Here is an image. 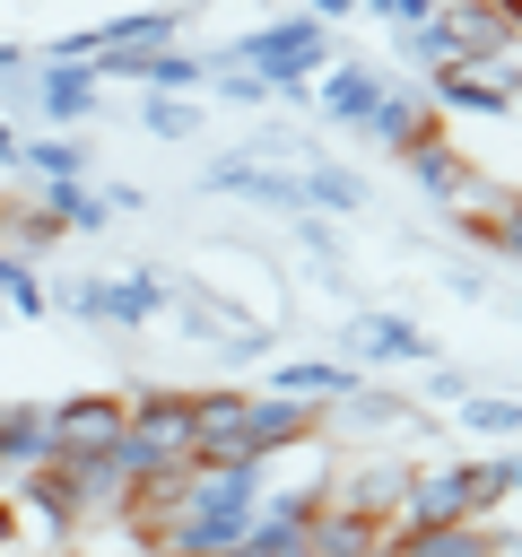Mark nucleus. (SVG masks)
<instances>
[{
  "mask_svg": "<svg viewBox=\"0 0 522 557\" xmlns=\"http://www.w3.org/2000/svg\"><path fill=\"white\" fill-rule=\"evenodd\" d=\"M348 9H357V0H313L304 17H348Z\"/></svg>",
  "mask_w": 522,
  "mask_h": 557,
  "instance_id": "nucleus-28",
  "label": "nucleus"
},
{
  "mask_svg": "<svg viewBox=\"0 0 522 557\" xmlns=\"http://www.w3.org/2000/svg\"><path fill=\"white\" fill-rule=\"evenodd\" d=\"M426 392H435V400H470V374H452V366H435V374H426Z\"/></svg>",
  "mask_w": 522,
  "mask_h": 557,
  "instance_id": "nucleus-26",
  "label": "nucleus"
},
{
  "mask_svg": "<svg viewBox=\"0 0 522 557\" xmlns=\"http://www.w3.org/2000/svg\"><path fill=\"white\" fill-rule=\"evenodd\" d=\"M0 296H9L17 313H44V287H35V270H26V252H9V244H0Z\"/></svg>",
  "mask_w": 522,
  "mask_h": 557,
  "instance_id": "nucleus-22",
  "label": "nucleus"
},
{
  "mask_svg": "<svg viewBox=\"0 0 522 557\" xmlns=\"http://www.w3.org/2000/svg\"><path fill=\"white\" fill-rule=\"evenodd\" d=\"M9 496H17V513H35V522H44V540H61V548H70V540H78V522H87V496L70 487V470H61V461L17 470V487H9Z\"/></svg>",
  "mask_w": 522,
  "mask_h": 557,
  "instance_id": "nucleus-6",
  "label": "nucleus"
},
{
  "mask_svg": "<svg viewBox=\"0 0 522 557\" xmlns=\"http://www.w3.org/2000/svg\"><path fill=\"white\" fill-rule=\"evenodd\" d=\"M148 131H157V139H183V131H191V104H174V96H148Z\"/></svg>",
  "mask_w": 522,
  "mask_h": 557,
  "instance_id": "nucleus-23",
  "label": "nucleus"
},
{
  "mask_svg": "<svg viewBox=\"0 0 522 557\" xmlns=\"http://www.w3.org/2000/svg\"><path fill=\"white\" fill-rule=\"evenodd\" d=\"M348 348H357V357H374V366H400V357H426V339H418V322H400V313H348Z\"/></svg>",
  "mask_w": 522,
  "mask_h": 557,
  "instance_id": "nucleus-12",
  "label": "nucleus"
},
{
  "mask_svg": "<svg viewBox=\"0 0 522 557\" xmlns=\"http://www.w3.org/2000/svg\"><path fill=\"white\" fill-rule=\"evenodd\" d=\"M296 191H304L313 209H357V200H365V183H357L348 165H304V174H296Z\"/></svg>",
  "mask_w": 522,
  "mask_h": 557,
  "instance_id": "nucleus-18",
  "label": "nucleus"
},
{
  "mask_svg": "<svg viewBox=\"0 0 522 557\" xmlns=\"http://www.w3.org/2000/svg\"><path fill=\"white\" fill-rule=\"evenodd\" d=\"M461 426H478V435H513V426H522V400H496V392H470V400H461Z\"/></svg>",
  "mask_w": 522,
  "mask_h": 557,
  "instance_id": "nucleus-20",
  "label": "nucleus"
},
{
  "mask_svg": "<svg viewBox=\"0 0 522 557\" xmlns=\"http://www.w3.org/2000/svg\"><path fill=\"white\" fill-rule=\"evenodd\" d=\"M374 96H383V78H374L365 61H348V70L331 61V78H322V113H331V122H348V131H357V122L374 113Z\"/></svg>",
  "mask_w": 522,
  "mask_h": 557,
  "instance_id": "nucleus-14",
  "label": "nucleus"
},
{
  "mask_svg": "<svg viewBox=\"0 0 522 557\" xmlns=\"http://www.w3.org/2000/svg\"><path fill=\"white\" fill-rule=\"evenodd\" d=\"M261 513V470H191L157 557H226Z\"/></svg>",
  "mask_w": 522,
  "mask_h": 557,
  "instance_id": "nucleus-1",
  "label": "nucleus"
},
{
  "mask_svg": "<svg viewBox=\"0 0 522 557\" xmlns=\"http://www.w3.org/2000/svg\"><path fill=\"white\" fill-rule=\"evenodd\" d=\"M496 17H505V35H522V0H496Z\"/></svg>",
  "mask_w": 522,
  "mask_h": 557,
  "instance_id": "nucleus-29",
  "label": "nucleus"
},
{
  "mask_svg": "<svg viewBox=\"0 0 522 557\" xmlns=\"http://www.w3.org/2000/svg\"><path fill=\"white\" fill-rule=\"evenodd\" d=\"M331 418H339V426H391V418H418V409H409V400H391V392H365V383H357Z\"/></svg>",
  "mask_w": 522,
  "mask_h": 557,
  "instance_id": "nucleus-19",
  "label": "nucleus"
},
{
  "mask_svg": "<svg viewBox=\"0 0 522 557\" xmlns=\"http://www.w3.org/2000/svg\"><path fill=\"white\" fill-rule=\"evenodd\" d=\"M409 174H418V191H426L435 209H452V218H470V209H496V200H505V191H496V183H487V174L444 139V122L409 148Z\"/></svg>",
  "mask_w": 522,
  "mask_h": 557,
  "instance_id": "nucleus-4",
  "label": "nucleus"
},
{
  "mask_svg": "<svg viewBox=\"0 0 522 557\" xmlns=\"http://www.w3.org/2000/svg\"><path fill=\"white\" fill-rule=\"evenodd\" d=\"M270 392H278V400H304V409H322V418H331V409L357 392V374H348V366H331V357H296V366H278V374H270Z\"/></svg>",
  "mask_w": 522,
  "mask_h": 557,
  "instance_id": "nucleus-10",
  "label": "nucleus"
},
{
  "mask_svg": "<svg viewBox=\"0 0 522 557\" xmlns=\"http://www.w3.org/2000/svg\"><path fill=\"white\" fill-rule=\"evenodd\" d=\"M17 531H26V513H17V496L0 487V557H17Z\"/></svg>",
  "mask_w": 522,
  "mask_h": 557,
  "instance_id": "nucleus-24",
  "label": "nucleus"
},
{
  "mask_svg": "<svg viewBox=\"0 0 522 557\" xmlns=\"http://www.w3.org/2000/svg\"><path fill=\"white\" fill-rule=\"evenodd\" d=\"M17 165H35L44 183H87V139H35L17 148Z\"/></svg>",
  "mask_w": 522,
  "mask_h": 557,
  "instance_id": "nucleus-17",
  "label": "nucleus"
},
{
  "mask_svg": "<svg viewBox=\"0 0 522 557\" xmlns=\"http://www.w3.org/2000/svg\"><path fill=\"white\" fill-rule=\"evenodd\" d=\"M122 418H130V400H122V392H70L61 409H44L52 461H87V453L122 444Z\"/></svg>",
  "mask_w": 522,
  "mask_h": 557,
  "instance_id": "nucleus-5",
  "label": "nucleus"
},
{
  "mask_svg": "<svg viewBox=\"0 0 522 557\" xmlns=\"http://www.w3.org/2000/svg\"><path fill=\"white\" fill-rule=\"evenodd\" d=\"M487 252H505V261H522V191H505L496 209H487V235H478Z\"/></svg>",
  "mask_w": 522,
  "mask_h": 557,
  "instance_id": "nucleus-21",
  "label": "nucleus"
},
{
  "mask_svg": "<svg viewBox=\"0 0 522 557\" xmlns=\"http://www.w3.org/2000/svg\"><path fill=\"white\" fill-rule=\"evenodd\" d=\"M435 104H452V113H505L513 87L496 78V61H444L435 70Z\"/></svg>",
  "mask_w": 522,
  "mask_h": 557,
  "instance_id": "nucleus-9",
  "label": "nucleus"
},
{
  "mask_svg": "<svg viewBox=\"0 0 522 557\" xmlns=\"http://www.w3.org/2000/svg\"><path fill=\"white\" fill-rule=\"evenodd\" d=\"M17 148H26V139H17L9 122H0V165H17Z\"/></svg>",
  "mask_w": 522,
  "mask_h": 557,
  "instance_id": "nucleus-27",
  "label": "nucleus"
},
{
  "mask_svg": "<svg viewBox=\"0 0 522 557\" xmlns=\"http://www.w3.org/2000/svg\"><path fill=\"white\" fill-rule=\"evenodd\" d=\"M217 96H235V104H261V96H270V87H261V78H252V70H235V78H217Z\"/></svg>",
  "mask_w": 522,
  "mask_h": 557,
  "instance_id": "nucleus-25",
  "label": "nucleus"
},
{
  "mask_svg": "<svg viewBox=\"0 0 522 557\" xmlns=\"http://www.w3.org/2000/svg\"><path fill=\"white\" fill-rule=\"evenodd\" d=\"M122 400H130V418H122V461H130V479L191 470V453H200V392L148 383V392H122Z\"/></svg>",
  "mask_w": 522,
  "mask_h": 557,
  "instance_id": "nucleus-2",
  "label": "nucleus"
},
{
  "mask_svg": "<svg viewBox=\"0 0 522 557\" xmlns=\"http://www.w3.org/2000/svg\"><path fill=\"white\" fill-rule=\"evenodd\" d=\"M35 461H52L44 409H35V400H9V409H0V470L17 479V470H35Z\"/></svg>",
  "mask_w": 522,
  "mask_h": 557,
  "instance_id": "nucleus-13",
  "label": "nucleus"
},
{
  "mask_svg": "<svg viewBox=\"0 0 522 557\" xmlns=\"http://www.w3.org/2000/svg\"><path fill=\"white\" fill-rule=\"evenodd\" d=\"M44 209H52L61 226H78V235H96V226H104L113 209H130V200H122V191H87V183H52V200H44Z\"/></svg>",
  "mask_w": 522,
  "mask_h": 557,
  "instance_id": "nucleus-16",
  "label": "nucleus"
},
{
  "mask_svg": "<svg viewBox=\"0 0 522 557\" xmlns=\"http://www.w3.org/2000/svg\"><path fill=\"white\" fill-rule=\"evenodd\" d=\"M383 531L391 522H374V513H357L339 487L313 505V522H304V557H383Z\"/></svg>",
  "mask_w": 522,
  "mask_h": 557,
  "instance_id": "nucleus-7",
  "label": "nucleus"
},
{
  "mask_svg": "<svg viewBox=\"0 0 522 557\" xmlns=\"http://www.w3.org/2000/svg\"><path fill=\"white\" fill-rule=\"evenodd\" d=\"M357 131H365V139H383L391 157H409V148H418L426 131H435V113H426V104H418L409 87H383V96H374V113H365Z\"/></svg>",
  "mask_w": 522,
  "mask_h": 557,
  "instance_id": "nucleus-11",
  "label": "nucleus"
},
{
  "mask_svg": "<svg viewBox=\"0 0 522 557\" xmlns=\"http://www.w3.org/2000/svg\"><path fill=\"white\" fill-rule=\"evenodd\" d=\"M496 548L505 540H487L478 522H426V531L418 522H391L383 531V557H496Z\"/></svg>",
  "mask_w": 522,
  "mask_h": 557,
  "instance_id": "nucleus-8",
  "label": "nucleus"
},
{
  "mask_svg": "<svg viewBox=\"0 0 522 557\" xmlns=\"http://www.w3.org/2000/svg\"><path fill=\"white\" fill-rule=\"evenodd\" d=\"M35 104H44L52 122H78V113L96 104V70H87V61H61V70H44V78H35Z\"/></svg>",
  "mask_w": 522,
  "mask_h": 557,
  "instance_id": "nucleus-15",
  "label": "nucleus"
},
{
  "mask_svg": "<svg viewBox=\"0 0 522 557\" xmlns=\"http://www.w3.org/2000/svg\"><path fill=\"white\" fill-rule=\"evenodd\" d=\"M235 61H252L261 87H296L304 70H331V26H322V17H278V26L244 35Z\"/></svg>",
  "mask_w": 522,
  "mask_h": 557,
  "instance_id": "nucleus-3",
  "label": "nucleus"
}]
</instances>
